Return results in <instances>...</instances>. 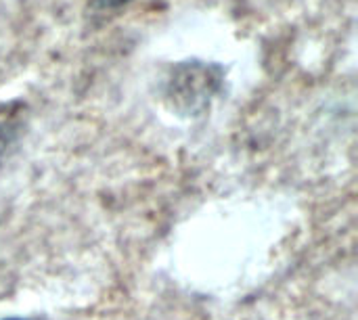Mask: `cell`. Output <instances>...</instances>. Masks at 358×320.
Instances as JSON below:
<instances>
[{
    "mask_svg": "<svg viewBox=\"0 0 358 320\" xmlns=\"http://www.w3.org/2000/svg\"><path fill=\"white\" fill-rule=\"evenodd\" d=\"M220 80L222 69L218 65L185 63L176 67L170 80V94L187 111H195L206 107L210 96L220 88Z\"/></svg>",
    "mask_w": 358,
    "mask_h": 320,
    "instance_id": "6da1fadb",
    "label": "cell"
},
{
    "mask_svg": "<svg viewBox=\"0 0 358 320\" xmlns=\"http://www.w3.org/2000/svg\"><path fill=\"white\" fill-rule=\"evenodd\" d=\"M130 0H94V4L101 6V8H117V6H124Z\"/></svg>",
    "mask_w": 358,
    "mask_h": 320,
    "instance_id": "7a4b0ae2",
    "label": "cell"
},
{
    "mask_svg": "<svg viewBox=\"0 0 358 320\" xmlns=\"http://www.w3.org/2000/svg\"><path fill=\"white\" fill-rule=\"evenodd\" d=\"M0 320H29V319H19V317H8V319H0Z\"/></svg>",
    "mask_w": 358,
    "mask_h": 320,
    "instance_id": "3957f363",
    "label": "cell"
}]
</instances>
